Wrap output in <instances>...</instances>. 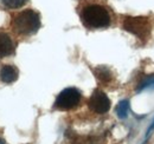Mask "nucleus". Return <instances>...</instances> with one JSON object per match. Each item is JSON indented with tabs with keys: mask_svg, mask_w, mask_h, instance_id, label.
I'll return each mask as SVG.
<instances>
[{
	"mask_svg": "<svg viewBox=\"0 0 154 144\" xmlns=\"http://www.w3.org/2000/svg\"><path fill=\"white\" fill-rule=\"evenodd\" d=\"M88 106L91 111L98 115L107 113L110 110V99L101 90H95L89 98Z\"/></svg>",
	"mask_w": 154,
	"mask_h": 144,
	"instance_id": "39448f33",
	"label": "nucleus"
},
{
	"mask_svg": "<svg viewBox=\"0 0 154 144\" xmlns=\"http://www.w3.org/2000/svg\"><path fill=\"white\" fill-rule=\"evenodd\" d=\"M93 71H94L95 77L103 84H108L112 80V78H113L110 69H108L107 66H98L96 69H94Z\"/></svg>",
	"mask_w": 154,
	"mask_h": 144,
	"instance_id": "6e6552de",
	"label": "nucleus"
},
{
	"mask_svg": "<svg viewBox=\"0 0 154 144\" xmlns=\"http://www.w3.org/2000/svg\"><path fill=\"white\" fill-rule=\"evenodd\" d=\"M122 27L139 39H148L151 36V22L146 17H126Z\"/></svg>",
	"mask_w": 154,
	"mask_h": 144,
	"instance_id": "7ed1b4c3",
	"label": "nucleus"
},
{
	"mask_svg": "<svg viewBox=\"0 0 154 144\" xmlns=\"http://www.w3.org/2000/svg\"><path fill=\"white\" fill-rule=\"evenodd\" d=\"M1 2L4 4V6L14 10V8H20V7H23V6L27 2V0H1Z\"/></svg>",
	"mask_w": 154,
	"mask_h": 144,
	"instance_id": "9d476101",
	"label": "nucleus"
},
{
	"mask_svg": "<svg viewBox=\"0 0 154 144\" xmlns=\"http://www.w3.org/2000/svg\"><path fill=\"white\" fill-rule=\"evenodd\" d=\"M154 131V119L152 121V123H151V125L148 126V129H147V131H146V140L151 136V134Z\"/></svg>",
	"mask_w": 154,
	"mask_h": 144,
	"instance_id": "f8f14e48",
	"label": "nucleus"
},
{
	"mask_svg": "<svg viewBox=\"0 0 154 144\" xmlns=\"http://www.w3.org/2000/svg\"><path fill=\"white\" fill-rule=\"evenodd\" d=\"M14 52V44L12 38L5 32L0 31V58L8 57Z\"/></svg>",
	"mask_w": 154,
	"mask_h": 144,
	"instance_id": "423d86ee",
	"label": "nucleus"
},
{
	"mask_svg": "<svg viewBox=\"0 0 154 144\" xmlns=\"http://www.w3.org/2000/svg\"><path fill=\"white\" fill-rule=\"evenodd\" d=\"M19 72L18 69L13 65H4L0 69V80L6 84H11L18 79Z\"/></svg>",
	"mask_w": 154,
	"mask_h": 144,
	"instance_id": "0eeeda50",
	"label": "nucleus"
},
{
	"mask_svg": "<svg viewBox=\"0 0 154 144\" xmlns=\"http://www.w3.org/2000/svg\"><path fill=\"white\" fill-rule=\"evenodd\" d=\"M81 99H82V94L76 88H66L57 96L54 106L55 109L62 111L72 110L78 106Z\"/></svg>",
	"mask_w": 154,
	"mask_h": 144,
	"instance_id": "20e7f679",
	"label": "nucleus"
},
{
	"mask_svg": "<svg viewBox=\"0 0 154 144\" xmlns=\"http://www.w3.org/2000/svg\"><path fill=\"white\" fill-rule=\"evenodd\" d=\"M116 115L120 119H126L129 113V100H121L116 106Z\"/></svg>",
	"mask_w": 154,
	"mask_h": 144,
	"instance_id": "1a4fd4ad",
	"label": "nucleus"
},
{
	"mask_svg": "<svg viewBox=\"0 0 154 144\" xmlns=\"http://www.w3.org/2000/svg\"><path fill=\"white\" fill-rule=\"evenodd\" d=\"M148 88H154V74L153 76L147 77V78H145V79L139 84L136 91L139 92V91H142V90H145V89H148Z\"/></svg>",
	"mask_w": 154,
	"mask_h": 144,
	"instance_id": "9b49d317",
	"label": "nucleus"
},
{
	"mask_svg": "<svg viewBox=\"0 0 154 144\" xmlns=\"http://www.w3.org/2000/svg\"><path fill=\"white\" fill-rule=\"evenodd\" d=\"M12 27L21 36L35 34L40 28V16L32 8L24 10L12 17Z\"/></svg>",
	"mask_w": 154,
	"mask_h": 144,
	"instance_id": "f03ea898",
	"label": "nucleus"
},
{
	"mask_svg": "<svg viewBox=\"0 0 154 144\" xmlns=\"http://www.w3.org/2000/svg\"><path fill=\"white\" fill-rule=\"evenodd\" d=\"M79 17L82 24L90 30L106 28L110 25L112 18L108 10L98 4H89L81 10Z\"/></svg>",
	"mask_w": 154,
	"mask_h": 144,
	"instance_id": "f257e3e1",
	"label": "nucleus"
},
{
	"mask_svg": "<svg viewBox=\"0 0 154 144\" xmlns=\"http://www.w3.org/2000/svg\"><path fill=\"white\" fill-rule=\"evenodd\" d=\"M0 144H6V143H5V141H4L1 137H0Z\"/></svg>",
	"mask_w": 154,
	"mask_h": 144,
	"instance_id": "ddd939ff",
	"label": "nucleus"
}]
</instances>
